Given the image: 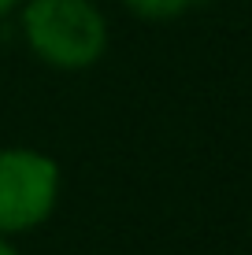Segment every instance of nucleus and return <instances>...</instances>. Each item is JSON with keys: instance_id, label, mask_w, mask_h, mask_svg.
Wrapping results in <instances>:
<instances>
[{"instance_id": "nucleus-1", "label": "nucleus", "mask_w": 252, "mask_h": 255, "mask_svg": "<svg viewBox=\"0 0 252 255\" xmlns=\"http://www.w3.org/2000/svg\"><path fill=\"white\" fill-rule=\"evenodd\" d=\"M22 37L41 63L85 70L108 48V19L93 0H26Z\"/></svg>"}, {"instance_id": "nucleus-2", "label": "nucleus", "mask_w": 252, "mask_h": 255, "mask_svg": "<svg viewBox=\"0 0 252 255\" xmlns=\"http://www.w3.org/2000/svg\"><path fill=\"white\" fill-rule=\"evenodd\" d=\"M59 204V163L37 148H0V237L45 226Z\"/></svg>"}, {"instance_id": "nucleus-3", "label": "nucleus", "mask_w": 252, "mask_h": 255, "mask_svg": "<svg viewBox=\"0 0 252 255\" xmlns=\"http://www.w3.org/2000/svg\"><path fill=\"white\" fill-rule=\"evenodd\" d=\"M123 4L137 15V19L167 22V19H178V15H186L189 7L201 4V0H123Z\"/></svg>"}, {"instance_id": "nucleus-4", "label": "nucleus", "mask_w": 252, "mask_h": 255, "mask_svg": "<svg viewBox=\"0 0 252 255\" xmlns=\"http://www.w3.org/2000/svg\"><path fill=\"white\" fill-rule=\"evenodd\" d=\"M19 4H22V0H0V19H4V15H11Z\"/></svg>"}, {"instance_id": "nucleus-5", "label": "nucleus", "mask_w": 252, "mask_h": 255, "mask_svg": "<svg viewBox=\"0 0 252 255\" xmlns=\"http://www.w3.org/2000/svg\"><path fill=\"white\" fill-rule=\"evenodd\" d=\"M0 255H19V252L11 248V241H7V237H0Z\"/></svg>"}]
</instances>
